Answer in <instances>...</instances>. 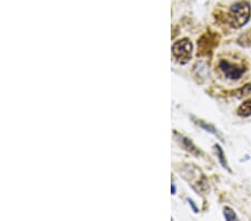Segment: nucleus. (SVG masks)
Instances as JSON below:
<instances>
[{
  "mask_svg": "<svg viewBox=\"0 0 251 221\" xmlns=\"http://www.w3.org/2000/svg\"><path fill=\"white\" fill-rule=\"evenodd\" d=\"M224 216L226 220H236L237 219L236 214H234V212L230 208H225Z\"/></svg>",
  "mask_w": 251,
  "mask_h": 221,
  "instance_id": "6e6552de",
  "label": "nucleus"
},
{
  "mask_svg": "<svg viewBox=\"0 0 251 221\" xmlns=\"http://www.w3.org/2000/svg\"><path fill=\"white\" fill-rule=\"evenodd\" d=\"M179 141H180V143H182V147H183L185 150H188L189 152H191V153H193V154H197V155L200 154L199 148H198L196 146H194V144L189 139L184 138V136L181 135Z\"/></svg>",
  "mask_w": 251,
  "mask_h": 221,
  "instance_id": "20e7f679",
  "label": "nucleus"
},
{
  "mask_svg": "<svg viewBox=\"0 0 251 221\" xmlns=\"http://www.w3.org/2000/svg\"><path fill=\"white\" fill-rule=\"evenodd\" d=\"M219 67L226 77H228L230 79H239L246 71V68L244 66L229 63L228 60H221Z\"/></svg>",
  "mask_w": 251,
  "mask_h": 221,
  "instance_id": "7ed1b4c3",
  "label": "nucleus"
},
{
  "mask_svg": "<svg viewBox=\"0 0 251 221\" xmlns=\"http://www.w3.org/2000/svg\"><path fill=\"white\" fill-rule=\"evenodd\" d=\"M171 191H172V195L176 194V186H174V184H172V187H171Z\"/></svg>",
  "mask_w": 251,
  "mask_h": 221,
  "instance_id": "9d476101",
  "label": "nucleus"
},
{
  "mask_svg": "<svg viewBox=\"0 0 251 221\" xmlns=\"http://www.w3.org/2000/svg\"><path fill=\"white\" fill-rule=\"evenodd\" d=\"M198 124H200V126H201V127L205 128V130H208L209 132H211V133H213V134H218L217 130H216V128H214L213 126H211V125H208V124H205V123H203V122H200V123H198Z\"/></svg>",
  "mask_w": 251,
  "mask_h": 221,
  "instance_id": "1a4fd4ad",
  "label": "nucleus"
},
{
  "mask_svg": "<svg viewBox=\"0 0 251 221\" xmlns=\"http://www.w3.org/2000/svg\"><path fill=\"white\" fill-rule=\"evenodd\" d=\"M216 148H217V154H218V156H219V160H220L221 164L225 168H228V164H226V158H225V154H224V151H222V148L220 147V146H216Z\"/></svg>",
  "mask_w": 251,
  "mask_h": 221,
  "instance_id": "0eeeda50",
  "label": "nucleus"
},
{
  "mask_svg": "<svg viewBox=\"0 0 251 221\" xmlns=\"http://www.w3.org/2000/svg\"><path fill=\"white\" fill-rule=\"evenodd\" d=\"M250 5L246 1H239L230 8L228 15V22L233 28H240L245 26L250 19Z\"/></svg>",
  "mask_w": 251,
  "mask_h": 221,
  "instance_id": "f257e3e1",
  "label": "nucleus"
},
{
  "mask_svg": "<svg viewBox=\"0 0 251 221\" xmlns=\"http://www.w3.org/2000/svg\"><path fill=\"white\" fill-rule=\"evenodd\" d=\"M208 40L209 42H213V40H216V36H210V35H208ZM198 47H200V54L202 55L203 54V51H209L210 49H212V47H213V45H210V43H204L203 40H200V42H198Z\"/></svg>",
  "mask_w": 251,
  "mask_h": 221,
  "instance_id": "423d86ee",
  "label": "nucleus"
},
{
  "mask_svg": "<svg viewBox=\"0 0 251 221\" xmlns=\"http://www.w3.org/2000/svg\"><path fill=\"white\" fill-rule=\"evenodd\" d=\"M237 113L240 116H245V118L251 115V98L247 99L242 105L239 106Z\"/></svg>",
  "mask_w": 251,
  "mask_h": 221,
  "instance_id": "39448f33",
  "label": "nucleus"
},
{
  "mask_svg": "<svg viewBox=\"0 0 251 221\" xmlns=\"http://www.w3.org/2000/svg\"><path fill=\"white\" fill-rule=\"evenodd\" d=\"M192 50L193 46L192 43L190 42V39L183 38L181 40H177L173 44L172 46V54L174 58L176 59V62L179 64H187L192 57Z\"/></svg>",
  "mask_w": 251,
  "mask_h": 221,
  "instance_id": "f03ea898",
  "label": "nucleus"
}]
</instances>
